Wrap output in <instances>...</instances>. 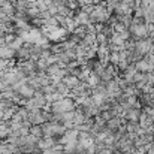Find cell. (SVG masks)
Listing matches in <instances>:
<instances>
[{
  "instance_id": "52a82bcc",
  "label": "cell",
  "mask_w": 154,
  "mask_h": 154,
  "mask_svg": "<svg viewBox=\"0 0 154 154\" xmlns=\"http://www.w3.org/2000/svg\"><path fill=\"white\" fill-rule=\"evenodd\" d=\"M135 66H136V69H138L139 72H142V73H147V72H154V66H153V64H150L145 58H142V60L136 61V63H135Z\"/></svg>"
},
{
  "instance_id": "7c38bea8",
  "label": "cell",
  "mask_w": 154,
  "mask_h": 154,
  "mask_svg": "<svg viewBox=\"0 0 154 154\" xmlns=\"http://www.w3.org/2000/svg\"><path fill=\"white\" fill-rule=\"evenodd\" d=\"M118 61H120V52H109V55H108V63H112V64H118Z\"/></svg>"
},
{
  "instance_id": "8992f818",
  "label": "cell",
  "mask_w": 154,
  "mask_h": 154,
  "mask_svg": "<svg viewBox=\"0 0 154 154\" xmlns=\"http://www.w3.org/2000/svg\"><path fill=\"white\" fill-rule=\"evenodd\" d=\"M124 123H126V118H124V117H114V118H111V120L106 121V126H108L109 130L117 132Z\"/></svg>"
},
{
  "instance_id": "5b68a950",
  "label": "cell",
  "mask_w": 154,
  "mask_h": 154,
  "mask_svg": "<svg viewBox=\"0 0 154 154\" xmlns=\"http://www.w3.org/2000/svg\"><path fill=\"white\" fill-rule=\"evenodd\" d=\"M141 114H142V109H139V108H129L124 112V118H126V121H138L139 123Z\"/></svg>"
},
{
  "instance_id": "7a4b0ae2",
  "label": "cell",
  "mask_w": 154,
  "mask_h": 154,
  "mask_svg": "<svg viewBox=\"0 0 154 154\" xmlns=\"http://www.w3.org/2000/svg\"><path fill=\"white\" fill-rule=\"evenodd\" d=\"M129 30H130L133 39H144V38H148L151 35L150 24H147V23H144V24H132L129 27Z\"/></svg>"
},
{
  "instance_id": "3957f363",
  "label": "cell",
  "mask_w": 154,
  "mask_h": 154,
  "mask_svg": "<svg viewBox=\"0 0 154 154\" xmlns=\"http://www.w3.org/2000/svg\"><path fill=\"white\" fill-rule=\"evenodd\" d=\"M151 47H153V39H151V36L144 38V39H136V50L141 52L142 55H145L147 52L151 51Z\"/></svg>"
},
{
  "instance_id": "5bb4252c",
  "label": "cell",
  "mask_w": 154,
  "mask_h": 154,
  "mask_svg": "<svg viewBox=\"0 0 154 154\" xmlns=\"http://www.w3.org/2000/svg\"><path fill=\"white\" fill-rule=\"evenodd\" d=\"M6 2H8V0H0V6H2L3 3H6Z\"/></svg>"
},
{
  "instance_id": "277c9868",
  "label": "cell",
  "mask_w": 154,
  "mask_h": 154,
  "mask_svg": "<svg viewBox=\"0 0 154 154\" xmlns=\"http://www.w3.org/2000/svg\"><path fill=\"white\" fill-rule=\"evenodd\" d=\"M55 144H58V142H57V138H48V136H44V138L39 139V142H38V148H39L41 151H44V150L52 148Z\"/></svg>"
},
{
  "instance_id": "6da1fadb",
  "label": "cell",
  "mask_w": 154,
  "mask_h": 154,
  "mask_svg": "<svg viewBox=\"0 0 154 154\" xmlns=\"http://www.w3.org/2000/svg\"><path fill=\"white\" fill-rule=\"evenodd\" d=\"M76 109V102L70 96H63L61 99L51 103V112L52 114H63L67 111H75Z\"/></svg>"
},
{
  "instance_id": "4fadbf2b",
  "label": "cell",
  "mask_w": 154,
  "mask_h": 154,
  "mask_svg": "<svg viewBox=\"0 0 154 154\" xmlns=\"http://www.w3.org/2000/svg\"><path fill=\"white\" fill-rule=\"evenodd\" d=\"M48 12L51 14L52 17H57L58 15V6L57 5H54V3H48Z\"/></svg>"
},
{
  "instance_id": "30bf717a",
  "label": "cell",
  "mask_w": 154,
  "mask_h": 154,
  "mask_svg": "<svg viewBox=\"0 0 154 154\" xmlns=\"http://www.w3.org/2000/svg\"><path fill=\"white\" fill-rule=\"evenodd\" d=\"M55 85V90H57V93H60L61 96H69V91H70V88L63 82V81H60V82H57V84H54Z\"/></svg>"
},
{
  "instance_id": "8fae6325",
  "label": "cell",
  "mask_w": 154,
  "mask_h": 154,
  "mask_svg": "<svg viewBox=\"0 0 154 154\" xmlns=\"http://www.w3.org/2000/svg\"><path fill=\"white\" fill-rule=\"evenodd\" d=\"M30 133H32V135H35V136H38L39 139H41V138H44L42 124H33V126L30 127Z\"/></svg>"
},
{
  "instance_id": "9c48e42d",
  "label": "cell",
  "mask_w": 154,
  "mask_h": 154,
  "mask_svg": "<svg viewBox=\"0 0 154 154\" xmlns=\"http://www.w3.org/2000/svg\"><path fill=\"white\" fill-rule=\"evenodd\" d=\"M14 57H15V50L9 48L8 45L0 47V58H9V60H14Z\"/></svg>"
},
{
  "instance_id": "ba28073f",
  "label": "cell",
  "mask_w": 154,
  "mask_h": 154,
  "mask_svg": "<svg viewBox=\"0 0 154 154\" xmlns=\"http://www.w3.org/2000/svg\"><path fill=\"white\" fill-rule=\"evenodd\" d=\"M63 82H64L69 88H73V87H76V85L81 82V79H79L78 76H75V75H67V76L63 78Z\"/></svg>"
}]
</instances>
